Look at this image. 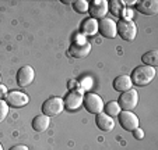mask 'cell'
Masks as SVG:
<instances>
[{"label":"cell","instance_id":"1","mask_svg":"<svg viewBox=\"0 0 158 150\" xmlns=\"http://www.w3.org/2000/svg\"><path fill=\"white\" fill-rule=\"evenodd\" d=\"M155 68L148 67V65H139L133 70L130 75V79L133 82V85L136 86H146L148 83L152 82V79L155 78Z\"/></svg>","mask_w":158,"mask_h":150},{"label":"cell","instance_id":"2","mask_svg":"<svg viewBox=\"0 0 158 150\" xmlns=\"http://www.w3.org/2000/svg\"><path fill=\"white\" fill-rule=\"evenodd\" d=\"M89 52H91V42L87 40L83 35L73 39L69 47V56H72L73 59H84L89 54Z\"/></svg>","mask_w":158,"mask_h":150},{"label":"cell","instance_id":"3","mask_svg":"<svg viewBox=\"0 0 158 150\" xmlns=\"http://www.w3.org/2000/svg\"><path fill=\"white\" fill-rule=\"evenodd\" d=\"M116 32L123 40L133 42L137 36V25L131 20H119L116 22Z\"/></svg>","mask_w":158,"mask_h":150},{"label":"cell","instance_id":"4","mask_svg":"<svg viewBox=\"0 0 158 150\" xmlns=\"http://www.w3.org/2000/svg\"><path fill=\"white\" fill-rule=\"evenodd\" d=\"M63 110H64V103H63V99L59 96H52L42 103V114L48 117H56Z\"/></svg>","mask_w":158,"mask_h":150},{"label":"cell","instance_id":"5","mask_svg":"<svg viewBox=\"0 0 158 150\" xmlns=\"http://www.w3.org/2000/svg\"><path fill=\"white\" fill-rule=\"evenodd\" d=\"M118 104L120 106V109L123 111H133L139 104V93L136 89H129V90L123 92L119 96Z\"/></svg>","mask_w":158,"mask_h":150},{"label":"cell","instance_id":"6","mask_svg":"<svg viewBox=\"0 0 158 150\" xmlns=\"http://www.w3.org/2000/svg\"><path fill=\"white\" fill-rule=\"evenodd\" d=\"M83 106H84V109H85L88 113L97 115V114H99V113H102L105 104H104V100L101 99V96H99V94L88 92V93L84 94Z\"/></svg>","mask_w":158,"mask_h":150},{"label":"cell","instance_id":"7","mask_svg":"<svg viewBox=\"0 0 158 150\" xmlns=\"http://www.w3.org/2000/svg\"><path fill=\"white\" fill-rule=\"evenodd\" d=\"M6 103L9 104V107H14V109H21L28 104L30 102V97H28L27 93L24 92H20V90H11V92H7L6 93Z\"/></svg>","mask_w":158,"mask_h":150},{"label":"cell","instance_id":"8","mask_svg":"<svg viewBox=\"0 0 158 150\" xmlns=\"http://www.w3.org/2000/svg\"><path fill=\"white\" fill-rule=\"evenodd\" d=\"M84 100V93L80 89H72L69 93L66 94V97L63 99V103H64V109L70 110V111H74L78 107L83 104Z\"/></svg>","mask_w":158,"mask_h":150},{"label":"cell","instance_id":"9","mask_svg":"<svg viewBox=\"0 0 158 150\" xmlns=\"http://www.w3.org/2000/svg\"><path fill=\"white\" fill-rule=\"evenodd\" d=\"M118 118H119L120 127H122L123 129L129 131V132H133L134 129H137L139 124H140L139 117L131 111H120V114L118 115Z\"/></svg>","mask_w":158,"mask_h":150},{"label":"cell","instance_id":"10","mask_svg":"<svg viewBox=\"0 0 158 150\" xmlns=\"http://www.w3.org/2000/svg\"><path fill=\"white\" fill-rule=\"evenodd\" d=\"M35 79V70H34L31 65H24L21 67L17 72V77H15V81H17V85L20 88H25V86H30L31 83Z\"/></svg>","mask_w":158,"mask_h":150},{"label":"cell","instance_id":"11","mask_svg":"<svg viewBox=\"0 0 158 150\" xmlns=\"http://www.w3.org/2000/svg\"><path fill=\"white\" fill-rule=\"evenodd\" d=\"M108 10V2L106 0H94L91 2V4L88 6V13H89V18L94 20H102L105 18Z\"/></svg>","mask_w":158,"mask_h":150},{"label":"cell","instance_id":"12","mask_svg":"<svg viewBox=\"0 0 158 150\" xmlns=\"http://www.w3.org/2000/svg\"><path fill=\"white\" fill-rule=\"evenodd\" d=\"M98 32L106 39H114L118 35L116 22L112 18H102L98 21Z\"/></svg>","mask_w":158,"mask_h":150},{"label":"cell","instance_id":"13","mask_svg":"<svg viewBox=\"0 0 158 150\" xmlns=\"http://www.w3.org/2000/svg\"><path fill=\"white\" fill-rule=\"evenodd\" d=\"M108 10H110V13H112L115 17H119L120 20H129L130 21L131 13L126 11V7H125V4H123V2H119V0L108 2Z\"/></svg>","mask_w":158,"mask_h":150},{"label":"cell","instance_id":"14","mask_svg":"<svg viewBox=\"0 0 158 150\" xmlns=\"http://www.w3.org/2000/svg\"><path fill=\"white\" fill-rule=\"evenodd\" d=\"M136 9L139 13L144 15H155L158 13V2L157 0H141L136 2Z\"/></svg>","mask_w":158,"mask_h":150},{"label":"cell","instance_id":"15","mask_svg":"<svg viewBox=\"0 0 158 150\" xmlns=\"http://www.w3.org/2000/svg\"><path fill=\"white\" fill-rule=\"evenodd\" d=\"M95 125L98 129L104 131V132H109L115 128V121L114 118L106 115L105 113H99L95 117Z\"/></svg>","mask_w":158,"mask_h":150},{"label":"cell","instance_id":"16","mask_svg":"<svg viewBox=\"0 0 158 150\" xmlns=\"http://www.w3.org/2000/svg\"><path fill=\"white\" fill-rule=\"evenodd\" d=\"M131 88H133V82H131L129 75H119V77H116L114 79V89L116 92L123 93V92L129 90Z\"/></svg>","mask_w":158,"mask_h":150},{"label":"cell","instance_id":"17","mask_svg":"<svg viewBox=\"0 0 158 150\" xmlns=\"http://www.w3.org/2000/svg\"><path fill=\"white\" fill-rule=\"evenodd\" d=\"M49 125H51V117H48L45 114L36 115L32 120V128L36 132H45L49 128Z\"/></svg>","mask_w":158,"mask_h":150},{"label":"cell","instance_id":"18","mask_svg":"<svg viewBox=\"0 0 158 150\" xmlns=\"http://www.w3.org/2000/svg\"><path fill=\"white\" fill-rule=\"evenodd\" d=\"M81 32L83 35L87 36H93L98 32V21L94 20V18H87L83 21L81 24Z\"/></svg>","mask_w":158,"mask_h":150},{"label":"cell","instance_id":"19","mask_svg":"<svg viewBox=\"0 0 158 150\" xmlns=\"http://www.w3.org/2000/svg\"><path fill=\"white\" fill-rule=\"evenodd\" d=\"M141 61H143V65L155 68V65H158V50H150V52L144 53L141 56Z\"/></svg>","mask_w":158,"mask_h":150},{"label":"cell","instance_id":"20","mask_svg":"<svg viewBox=\"0 0 158 150\" xmlns=\"http://www.w3.org/2000/svg\"><path fill=\"white\" fill-rule=\"evenodd\" d=\"M104 111L106 115H109V117H118V115L120 114V111H122V109H120V106L118 104V102H109L108 104H105L104 106Z\"/></svg>","mask_w":158,"mask_h":150},{"label":"cell","instance_id":"21","mask_svg":"<svg viewBox=\"0 0 158 150\" xmlns=\"http://www.w3.org/2000/svg\"><path fill=\"white\" fill-rule=\"evenodd\" d=\"M72 4H73L74 11L78 13V14H85V13H88L89 3L87 0H76V2H72Z\"/></svg>","mask_w":158,"mask_h":150},{"label":"cell","instance_id":"22","mask_svg":"<svg viewBox=\"0 0 158 150\" xmlns=\"http://www.w3.org/2000/svg\"><path fill=\"white\" fill-rule=\"evenodd\" d=\"M9 110H10V107H9V104L6 103V100L0 99V121H3L4 118L7 117Z\"/></svg>","mask_w":158,"mask_h":150},{"label":"cell","instance_id":"23","mask_svg":"<svg viewBox=\"0 0 158 150\" xmlns=\"http://www.w3.org/2000/svg\"><path fill=\"white\" fill-rule=\"evenodd\" d=\"M133 136H134L136 139H139V140H141V139L144 138V131L140 129V128H137V129L133 131Z\"/></svg>","mask_w":158,"mask_h":150},{"label":"cell","instance_id":"24","mask_svg":"<svg viewBox=\"0 0 158 150\" xmlns=\"http://www.w3.org/2000/svg\"><path fill=\"white\" fill-rule=\"evenodd\" d=\"M10 150H28V147L24 146V144H15V146H13Z\"/></svg>","mask_w":158,"mask_h":150},{"label":"cell","instance_id":"25","mask_svg":"<svg viewBox=\"0 0 158 150\" xmlns=\"http://www.w3.org/2000/svg\"><path fill=\"white\" fill-rule=\"evenodd\" d=\"M7 93V88L4 85H0V96H6Z\"/></svg>","mask_w":158,"mask_h":150},{"label":"cell","instance_id":"26","mask_svg":"<svg viewBox=\"0 0 158 150\" xmlns=\"http://www.w3.org/2000/svg\"><path fill=\"white\" fill-rule=\"evenodd\" d=\"M0 150H3V146H2V143H0Z\"/></svg>","mask_w":158,"mask_h":150},{"label":"cell","instance_id":"27","mask_svg":"<svg viewBox=\"0 0 158 150\" xmlns=\"http://www.w3.org/2000/svg\"><path fill=\"white\" fill-rule=\"evenodd\" d=\"M0 82H2V77H0Z\"/></svg>","mask_w":158,"mask_h":150}]
</instances>
